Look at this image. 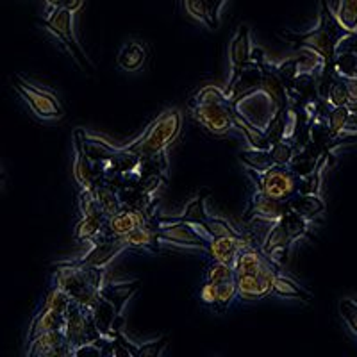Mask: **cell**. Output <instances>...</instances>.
<instances>
[{
    "instance_id": "1",
    "label": "cell",
    "mask_w": 357,
    "mask_h": 357,
    "mask_svg": "<svg viewBox=\"0 0 357 357\" xmlns=\"http://www.w3.org/2000/svg\"><path fill=\"white\" fill-rule=\"evenodd\" d=\"M343 25L336 18L333 11H331L329 0H320V20L318 25L312 31L307 33H295V31H282L279 36L291 43L295 49L301 50H311V52L318 54L321 57L320 77H318V97L325 100L329 88L333 84L336 72H334V59H336V49L341 41L349 36Z\"/></svg>"
},
{
    "instance_id": "2",
    "label": "cell",
    "mask_w": 357,
    "mask_h": 357,
    "mask_svg": "<svg viewBox=\"0 0 357 357\" xmlns=\"http://www.w3.org/2000/svg\"><path fill=\"white\" fill-rule=\"evenodd\" d=\"M104 270L98 266H88V264H79L73 261H65L57 264V270L54 272V284L65 289L73 302L86 309H91L97 305L98 298L104 284Z\"/></svg>"
},
{
    "instance_id": "3",
    "label": "cell",
    "mask_w": 357,
    "mask_h": 357,
    "mask_svg": "<svg viewBox=\"0 0 357 357\" xmlns=\"http://www.w3.org/2000/svg\"><path fill=\"white\" fill-rule=\"evenodd\" d=\"M181 127H183V113L178 107H170V109L162 111L134 142L123 145V149L130 154L138 155L139 159L165 154L168 146L181 134Z\"/></svg>"
},
{
    "instance_id": "4",
    "label": "cell",
    "mask_w": 357,
    "mask_h": 357,
    "mask_svg": "<svg viewBox=\"0 0 357 357\" xmlns=\"http://www.w3.org/2000/svg\"><path fill=\"white\" fill-rule=\"evenodd\" d=\"M247 175L252 178L256 191L266 197H272V199L289 200L295 193H298L301 177L289 167L272 165L270 168L261 172L247 168Z\"/></svg>"
},
{
    "instance_id": "5",
    "label": "cell",
    "mask_w": 357,
    "mask_h": 357,
    "mask_svg": "<svg viewBox=\"0 0 357 357\" xmlns=\"http://www.w3.org/2000/svg\"><path fill=\"white\" fill-rule=\"evenodd\" d=\"M13 88L17 89V93L41 120L52 122V120H59L65 116V107H63L61 100L50 89L41 88L22 75L13 77Z\"/></svg>"
},
{
    "instance_id": "6",
    "label": "cell",
    "mask_w": 357,
    "mask_h": 357,
    "mask_svg": "<svg viewBox=\"0 0 357 357\" xmlns=\"http://www.w3.org/2000/svg\"><path fill=\"white\" fill-rule=\"evenodd\" d=\"M43 27H47L54 36H57V40L65 45V49L68 50L70 56L73 57V61L81 66V70L88 73L95 72V66L91 65V61L88 59V56L84 54L82 47L79 45L75 33H73V13L68 11L65 8L52 9L49 18L40 22Z\"/></svg>"
},
{
    "instance_id": "7",
    "label": "cell",
    "mask_w": 357,
    "mask_h": 357,
    "mask_svg": "<svg viewBox=\"0 0 357 357\" xmlns=\"http://www.w3.org/2000/svg\"><path fill=\"white\" fill-rule=\"evenodd\" d=\"M63 331H65L66 343L73 350L84 345V343H91V341H97L102 337L97 325H95L93 312L79 305L77 302L70 304L68 311L65 314V329Z\"/></svg>"
},
{
    "instance_id": "8",
    "label": "cell",
    "mask_w": 357,
    "mask_h": 357,
    "mask_svg": "<svg viewBox=\"0 0 357 357\" xmlns=\"http://www.w3.org/2000/svg\"><path fill=\"white\" fill-rule=\"evenodd\" d=\"M232 111L236 114H240L243 120H247L250 126L264 132L273 114L279 109L263 89H257V91H252V93L241 97L240 100L232 102Z\"/></svg>"
},
{
    "instance_id": "9",
    "label": "cell",
    "mask_w": 357,
    "mask_h": 357,
    "mask_svg": "<svg viewBox=\"0 0 357 357\" xmlns=\"http://www.w3.org/2000/svg\"><path fill=\"white\" fill-rule=\"evenodd\" d=\"M190 111L193 120L215 136H223L234 127L232 104H197Z\"/></svg>"
},
{
    "instance_id": "10",
    "label": "cell",
    "mask_w": 357,
    "mask_h": 357,
    "mask_svg": "<svg viewBox=\"0 0 357 357\" xmlns=\"http://www.w3.org/2000/svg\"><path fill=\"white\" fill-rule=\"evenodd\" d=\"M158 238L162 243L178 248H200L206 252L207 241L191 227V223L172 218H159Z\"/></svg>"
},
{
    "instance_id": "11",
    "label": "cell",
    "mask_w": 357,
    "mask_h": 357,
    "mask_svg": "<svg viewBox=\"0 0 357 357\" xmlns=\"http://www.w3.org/2000/svg\"><path fill=\"white\" fill-rule=\"evenodd\" d=\"M280 270H264L259 273H241L236 275L238 296L241 301H259L268 295H273V280L280 275Z\"/></svg>"
},
{
    "instance_id": "12",
    "label": "cell",
    "mask_w": 357,
    "mask_h": 357,
    "mask_svg": "<svg viewBox=\"0 0 357 357\" xmlns=\"http://www.w3.org/2000/svg\"><path fill=\"white\" fill-rule=\"evenodd\" d=\"M289 211L288 200H277L272 197H266L259 191L252 195L250 204L245 211L243 220L247 223L261 222V223H273L280 220Z\"/></svg>"
},
{
    "instance_id": "13",
    "label": "cell",
    "mask_w": 357,
    "mask_h": 357,
    "mask_svg": "<svg viewBox=\"0 0 357 357\" xmlns=\"http://www.w3.org/2000/svg\"><path fill=\"white\" fill-rule=\"evenodd\" d=\"M127 247L118 236H107L102 234L98 236L97 240L91 243V248L86 252L84 256L75 259L73 263L79 264H88V266H98L104 268L111 263L116 256H120Z\"/></svg>"
},
{
    "instance_id": "14",
    "label": "cell",
    "mask_w": 357,
    "mask_h": 357,
    "mask_svg": "<svg viewBox=\"0 0 357 357\" xmlns=\"http://www.w3.org/2000/svg\"><path fill=\"white\" fill-rule=\"evenodd\" d=\"M261 84H263V68L256 61H248L240 72L231 75L225 93H227L229 100L232 104V102L240 100L245 95L261 89Z\"/></svg>"
},
{
    "instance_id": "15",
    "label": "cell",
    "mask_w": 357,
    "mask_h": 357,
    "mask_svg": "<svg viewBox=\"0 0 357 357\" xmlns=\"http://www.w3.org/2000/svg\"><path fill=\"white\" fill-rule=\"evenodd\" d=\"M73 177L81 186V190H89L93 186L95 181L98 178L97 168H95L93 161L89 158L88 151H86L84 138H82V129L73 130Z\"/></svg>"
},
{
    "instance_id": "16",
    "label": "cell",
    "mask_w": 357,
    "mask_h": 357,
    "mask_svg": "<svg viewBox=\"0 0 357 357\" xmlns=\"http://www.w3.org/2000/svg\"><path fill=\"white\" fill-rule=\"evenodd\" d=\"M29 357H59V356H73V349L66 343L65 331H50L41 336L34 337L27 343Z\"/></svg>"
},
{
    "instance_id": "17",
    "label": "cell",
    "mask_w": 357,
    "mask_h": 357,
    "mask_svg": "<svg viewBox=\"0 0 357 357\" xmlns=\"http://www.w3.org/2000/svg\"><path fill=\"white\" fill-rule=\"evenodd\" d=\"M293 243L295 241L291 240V236L286 231L282 220H277V222L270 223V229H268L263 241H261V250L282 266V263L288 261V252Z\"/></svg>"
},
{
    "instance_id": "18",
    "label": "cell",
    "mask_w": 357,
    "mask_h": 357,
    "mask_svg": "<svg viewBox=\"0 0 357 357\" xmlns=\"http://www.w3.org/2000/svg\"><path fill=\"white\" fill-rule=\"evenodd\" d=\"M264 270H280L282 272V266L279 263L268 257L261 247H250L245 248L238 254L234 261V272L236 275H241V273H259Z\"/></svg>"
},
{
    "instance_id": "19",
    "label": "cell",
    "mask_w": 357,
    "mask_h": 357,
    "mask_svg": "<svg viewBox=\"0 0 357 357\" xmlns=\"http://www.w3.org/2000/svg\"><path fill=\"white\" fill-rule=\"evenodd\" d=\"M152 216H149L143 211H136L130 207H122L116 215L109 216L106 222V229L104 234L107 236H126L129 232L136 231V229L143 227L145 223H149Z\"/></svg>"
},
{
    "instance_id": "20",
    "label": "cell",
    "mask_w": 357,
    "mask_h": 357,
    "mask_svg": "<svg viewBox=\"0 0 357 357\" xmlns=\"http://www.w3.org/2000/svg\"><path fill=\"white\" fill-rule=\"evenodd\" d=\"M236 296H238V286L236 280H229V282H220V284H213V282H204L200 288V302L215 311H225L229 305L232 304Z\"/></svg>"
},
{
    "instance_id": "21",
    "label": "cell",
    "mask_w": 357,
    "mask_h": 357,
    "mask_svg": "<svg viewBox=\"0 0 357 357\" xmlns=\"http://www.w3.org/2000/svg\"><path fill=\"white\" fill-rule=\"evenodd\" d=\"M252 38H250V27L241 24L236 31L234 38L229 43V57L232 63V75L240 72L248 61H252Z\"/></svg>"
},
{
    "instance_id": "22",
    "label": "cell",
    "mask_w": 357,
    "mask_h": 357,
    "mask_svg": "<svg viewBox=\"0 0 357 357\" xmlns=\"http://www.w3.org/2000/svg\"><path fill=\"white\" fill-rule=\"evenodd\" d=\"M261 68H263V84H261V89H263L268 97L272 98V102L275 104V107L279 111L289 107L288 89H286V84L282 82V79L279 77L275 65L266 59V61L261 65Z\"/></svg>"
},
{
    "instance_id": "23",
    "label": "cell",
    "mask_w": 357,
    "mask_h": 357,
    "mask_svg": "<svg viewBox=\"0 0 357 357\" xmlns=\"http://www.w3.org/2000/svg\"><path fill=\"white\" fill-rule=\"evenodd\" d=\"M59 329H65V314L52 311V309L41 307L40 311H38L36 317H34L31 327H29L27 343L29 341H33L34 337L41 336V334L50 333V331H59Z\"/></svg>"
},
{
    "instance_id": "24",
    "label": "cell",
    "mask_w": 357,
    "mask_h": 357,
    "mask_svg": "<svg viewBox=\"0 0 357 357\" xmlns=\"http://www.w3.org/2000/svg\"><path fill=\"white\" fill-rule=\"evenodd\" d=\"M324 154L325 152L321 151L317 143L309 142L307 145H304L302 149L296 151L289 168H291L298 177H305V175H309L311 172H314V168L318 167V162H320L321 155Z\"/></svg>"
},
{
    "instance_id": "25",
    "label": "cell",
    "mask_w": 357,
    "mask_h": 357,
    "mask_svg": "<svg viewBox=\"0 0 357 357\" xmlns=\"http://www.w3.org/2000/svg\"><path fill=\"white\" fill-rule=\"evenodd\" d=\"M89 190L93 191L95 200H97L98 207H100V211L109 218V216L116 215L120 209H122V200L118 197V191L114 190L111 184H107L104 178L98 177L95 181V184Z\"/></svg>"
},
{
    "instance_id": "26",
    "label": "cell",
    "mask_w": 357,
    "mask_h": 357,
    "mask_svg": "<svg viewBox=\"0 0 357 357\" xmlns=\"http://www.w3.org/2000/svg\"><path fill=\"white\" fill-rule=\"evenodd\" d=\"M107 216L102 211H95L91 215L81 216V222L75 227V240L86 241V243H93L98 236L104 234L106 229Z\"/></svg>"
},
{
    "instance_id": "27",
    "label": "cell",
    "mask_w": 357,
    "mask_h": 357,
    "mask_svg": "<svg viewBox=\"0 0 357 357\" xmlns=\"http://www.w3.org/2000/svg\"><path fill=\"white\" fill-rule=\"evenodd\" d=\"M146 61V50L139 41H129L118 52L116 63L126 72H138Z\"/></svg>"
},
{
    "instance_id": "28",
    "label": "cell",
    "mask_w": 357,
    "mask_h": 357,
    "mask_svg": "<svg viewBox=\"0 0 357 357\" xmlns=\"http://www.w3.org/2000/svg\"><path fill=\"white\" fill-rule=\"evenodd\" d=\"M289 209L296 211L298 215L305 216L307 220H312L314 216L321 215L325 211L324 200L318 195H304V193H295L291 199L288 200Z\"/></svg>"
},
{
    "instance_id": "29",
    "label": "cell",
    "mask_w": 357,
    "mask_h": 357,
    "mask_svg": "<svg viewBox=\"0 0 357 357\" xmlns=\"http://www.w3.org/2000/svg\"><path fill=\"white\" fill-rule=\"evenodd\" d=\"M139 289V280H132V282H122V284H107L102 288L100 295L107 301L113 302L120 312L123 311V305L129 302L130 296Z\"/></svg>"
},
{
    "instance_id": "30",
    "label": "cell",
    "mask_w": 357,
    "mask_h": 357,
    "mask_svg": "<svg viewBox=\"0 0 357 357\" xmlns=\"http://www.w3.org/2000/svg\"><path fill=\"white\" fill-rule=\"evenodd\" d=\"M273 295L284 296V298H295V301H304L311 302L312 296L311 293L305 291L302 286H298L295 280H291L289 277H284L282 273L275 277L273 280Z\"/></svg>"
},
{
    "instance_id": "31",
    "label": "cell",
    "mask_w": 357,
    "mask_h": 357,
    "mask_svg": "<svg viewBox=\"0 0 357 357\" xmlns=\"http://www.w3.org/2000/svg\"><path fill=\"white\" fill-rule=\"evenodd\" d=\"M234 127H238V129L245 134V138H247V142L250 143L252 149H257V151H270V149H272V143L268 142L266 134H264L263 130L250 126L247 120H243L240 114H236V113H234Z\"/></svg>"
},
{
    "instance_id": "32",
    "label": "cell",
    "mask_w": 357,
    "mask_h": 357,
    "mask_svg": "<svg viewBox=\"0 0 357 357\" xmlns=\"http://www.w3.org/2000/svg\"><path fill=\"white\" fill-rule=\"evenodd\" d=\"M207 197H209V193L204 190L199 197H195V199L191 200V202L184 207L183 215L172 220H178V222H188V223H202L204 220L209 216L206 211Z\"/></svg>"
},
{
    "instance_id": "33",
    "label": "cell",
    "mask_w": 357,
    "mask_h": 357,
    "mask_svg": "<svg viewBox=\"0 0 357 357\" xmlns=\"http://www.w3.org/2000/svg\"><path fill=\"white\" fill-rule=\"evenodd\" d=\"M204 231L207 232L213 238H241V232L236 231L227 220L223 218H215V216H207L202 223Z\"/></svg>"
},
{
    "instance_id": "34",
    "label": "cell",
    "mask_w": 357,
    "mask_h": 357,
    "mask_svg": "<svg viewBox=\"0 0 357 357\" xmlns=\"http://www.w3.org/2000/svg\"><path fill=\"white\" fill-rule=\"evenodd\" d=\"M72 302L73 301L70 298V295L65 291V289L59 288L57 284H54L52 288L47 291V295H45L41 307L52 309V311H57V312H61V314H66V311H68V307H70V304H72Z\"/></svg>"
},
{
    "instance_id": "35",
    "label": "cell",
    "mask_w": 357,
    "mask_h": 357,
    "mask_svg": "<svg viewBox=\"0 0 357 357\" xmlns=\"http://www.w3.org/2000/svg\"><path fill=\"white\" fill-rule=\"evenodd\" d=\"M229 280H236V272L232 264L222 263V261H213V263L206 268L204 282L220 284V282H229Z\"/></svg>"
},
{
    "instance_id": "36",
    "label": "cell",
    "mask_w": 357,
    "mask_h": 357,
    "mask_svg": "<svg viewBox=\"0 0 357 357\" xmlns=\"http://www.w3.org/2000/svg\"><path fill=\"white\" fill-rule=\"evenodd\" d=\"M334 15L349 33H357V0H337Z\"/></svg>"
},
{
    "instance_id": "37",
    "label": "cell",
    "mask_w": 357,
    "mask_h": 357,
    "mask_svg": "<svg viewBox=\"0 0 357 357\" xmlns=\"http://www.w3.org/2000/svg\"><path fill=\"white\" fill-rule=\"evenodd\" d=\"M298 149H301V146L296 145L293 139H282V142L275 143V145L270 149V155H272L273 165H279V167H289Z\"/></svg>"
},
{
    "instance_id": "38",
    "label": "cell",
    "mask_w": 357,
    "mask_h": 357,
    "mask_svg": "<svg viewBox=\"0 0 357 357\" xmlns=\"http://www.w3.org/2000/svg\"><path fill=\"white\" fill-rule=\"evenodd\" d=\"M334 72L340 77H357V54L352 50H336Z\"/></svg>"
},
{
    "instance_id": "39",
    "label": "cell",
    "mask_w": 357,
    "mask_h": 357,
    "mask_svg": "<svg viewBox=\"0 0 357 357\" xmlns=\"http://www.w3.org/2000/svg\"><path fill=\"white\" fill-rule=\"evenodd\" d=\"M184 8H186V11L190 13L191 17L200 20L204 25H207V29L215 31L218 27V22L213 18V13L206 0H184Z\"/></svg>"
},
{
    "instance_id": "40",
    "label": "cell",
    "mask_w": 357,
    "mask_h": 357,
    "mask_svg": "<svg viewBox=\"0 0 357 357\" xmlns=\"http://www.w3.org/2000/svg\"><path fill=\"white\" fill-rule=\"evenodd\" d=\"M241 162H243L247 168H252V170H266L273 165L272 155H270V151H257V149H248V151H243L240 154Z\"/></svg>"
},
{
    "instance_id": "41",
    "label": "cell",
    "mask_w": 357,
    "mask_h": 357,
    "mask_svg": "<svg viewBox=\"0 0 357 357\" xmlns=\"http://www.w3.org/2000/svg\"><path fill=\"white\" fill-rule=\"evenodd\" d=\"M197 104H231V100H229L225 89L218 88V86H206L191 98L190 106H197Z\"/></svg>"
},
{
    "instance_id": "42",
    "label": "cell",
    "mask_w": 357,
    "mask_h": 357,
    "mask_svg": "<svg viewBox=\"0 0 357 357\" xmlns=\"http://www.w3.org/2000/svg\"><path fill=\"white\" fill-rule=\"evenodd\" d=\"M327 155H321L320 162H318V167L314 168V172H311L305 177H301V184H298V193H304V195H318V191H320L321 186V168H324L325 161H327Z\"/></svg>"
},
{
    "instance_id": "43",
    "label": "cell",
    "mask_w": 357,
    "mask_h": 357,
    "mask_svg": "<svg viewBox=\"0 0 357 357\" xmlns=\"http://www.w3.org/2000/svg\"><path fill=\"white\" fill-rule=\"evenodd\" d=\"M350 111L349 106L345 107H331L329 114H327V123H329L331 132L336 134V136H345L347 126H349L350 120Z\"/></svg>"
},
{
    "instance_id": "44",
    "label": "cell",
    "mask_w": 357,
    "mask_h": 357,
    "mask_svg": "<svg viewBox=\"0 0 357 357\" xmlns=\"http://www.w3.org/2000/svg\"><path fill=\"white\" fill-rule=\"evenodd\" d=\"M325 102L329 104V107H345L350 104L349 91H347V86L343 82V79L340 75H336L329 88V93L325 97Z\"/></svg>"
},
{
    "instance_id": "45",
    "label": "cell",
    "mask_w": 357,
    "mask_h": 357,
    "mask_svg": "<svg viewBox=\"0 0 357 357\" xmlns=\"http://www.w3.org/2000/svg\"><path fill=\"white\" fill-rule=\"evenodd\" d=\"M340 311L343 320L349 324L354 334H357V302L350 301V298H343L340 302Z\"/></svg>"
},
{
    "instance_id": "46",
    "label": "cell",
    "mask_w": 357,
    "mask_h": 357,
    "mask_svg": "<svg viewBox=\"0 0 357 357\" xmlns=\"http://www.w3.org/2000/svg\"><path fill=\"white\" fill-rule=\"evenodd\" d=\"M79 211H81L82 216L91 215V213L95 211H100V207H98L93 191L91 190H81V193H79Z\"/></svg>"
},
{
    "instance_id": "47",
    "label": "cell",
    "mask_w": 357,
    "mask_h": 357,
    "mask_svg": "<svg viewBox=\"0 0 357 357\" xmlns=\"http://www.w3.org/2000/svg\"><path fill=\"white\" fill-rule=\"evenodd\" d=\"M168 347V337H161L158 341H151V343H145V345L138 347V357H158L165 352V349Z\"/></svg>"
},
{
    "instance_id": "48",
    "label": "cell",
    "mask_w": 357,
    "mask_h": 357,
    "mask_svg": "<svg viewBox=\"0 0 357 357\" xmlns=\"http://www.w3.org/2000/svg\"><path fill=\"white\" fill-rule=\"evenodd\" d=\"M341 79H343V82H345L347 91H349L350 104H357V77H341Z\"/></svg>"
},
{
    "instance_id": "49",
    "label": "cell",
    "mask_w": 357,
    "mask_h": 357,
    "mask_svg": "<svg viewBox=\"0 0 357 357\" xmlns=\"http://www.w3.org/2000/svg\"><path fill=\"white\" fill-rule=\"evenodd\" d=\"M82 4H84V0H65V2H63V8L68 9V11L72 13H77L79 9L82 8Z\"/></svg>"
},
{
    "instance_id": "50",
    "label": "cell",
    "mask_w": 357,
    "mask_h": 357,
    "mask_svg": "<svg viewBox=\"0 0 357 357\" xmlns=\"http://www.w3.org/2000/svg\"><path fill=\"white\" fill-rule=\"evenodd\" d=\"M207 6H209V9H211L213 13V18H215L216 22H218V13H220V8H222V4L225 2V0H206Z\"/></svg>"
},
{
    "instance_id": "51",
    "label": "cell",
    "mask_w": 357,
    "mask_h": 357,
    "mask_svg": "<svg viewBox=\"0 0 357 357\" xmlns=\"http://www.w3.org/2000/svg\"><path fill=\"white\" fill-rule=\"evenodd\" d=\"M47 2H49V6L52 9H59L63 8V2H65V0H47Z\"/></svg>"
}]
</instances>
